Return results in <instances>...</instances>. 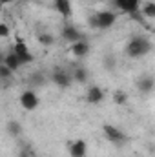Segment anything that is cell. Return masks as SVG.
Segmentation results:
<instances>
[{
    "mask_svg": "<svg viewBox=\"0 0 155 157\" xmlns=\"http://www.w3.org/2000/svg\"><path fill=\"white\" fill-rule=\"evenodd\" d=\"M20 157H33V152H29V150L26 148V150H22V152H20Z\"/></svg>",
    "mask_w": 155,
    "mask_h": 157,
    "instance_id": "obj_22",
    "label": "cell"
},
{
    "mask_svg": "<svg viewBox=\"0 0 155 157\" xmlns=\"http://www.w3.org/2000/svg\"><path fill=\"white\" fill-rule=\"evenodd\" d=\"M88 78H89L88 70H86V68H82V66H77V68L73 70V73H71V80H75V82H78V84L88 82Z\"/></svg>",
    "mask_w": 155,
    "mask_h": 157,
    "instance_id": "obj_14",
    "label": "cell"
},
{
    "mask_svg": "<svg viewBox=\"0 0 155 157\" xmlns=\"http://www.w3.org/2000/svg\"><path fill=\"white\" fill-rule=\"evenodd\" d=\"M102 132H104L106 139H108L110 143L117 144V146H120V144H124V143L128 141L126 133H124L122 130H119L117 126H113V124H104V126H102Z\"/></svg>",
    "mask_w": 155,
    "mask_h": 157,
    "instance_id": "obj_4",
    "label": "cell"
},
{
    "mask_svg": "<svg viewBox=\"0 0 155 157\" xmlns=\"http://www.w3.org/2000/svg\"><path fill=\"white\" fill-rule=\"evenodd\" d=\"M113 4L119 11H122L126 15H133L141 7V0H113Z\"/></svg>",
    "mask_w": 155,
    "mask_h": 157,
    "instance_id": "obj_6",
    "label": "cell"
},
{
    "mask_svg": "<svg viewBox=\"0 0 155 157\" xmlns=\"http://www.w3.org/2000/svg\"><path fill=\"white\" fill-rule=\"evenodd\" d=\"M9 35H11L9 26H7V24H4V22H0V39H7Z\"/></svg>",
    "mask_w": 155,
    "mask_h": 157,
    "instance_id": "obj_21",
    "label": "cell"
},
{
    "mask_svg": "<svg viewBox=\"0 0 155 157\" xmlns=\"http://www.w3.org/2000/svg\"><path fill=\"white\" fill-rule=\"evenodd\" d=\"M11 2H15V0H0V6H7V4H11Z\"/></svg>",
    "mask_w": 155,
    "mask_h": 157,
    "instance_id": "obj_23",
    "label": "cell"
},
{
    "mask_svg": "<svg viewBox=\"0 0 155 157\" xmlns=\"http://www.w3.org/2000/svg\"><path fill=\"white\" fill-rule=\"evenodd\" d=\"M17 57H18V60H20V64L24 66V64H31L33 60H35V57L29 53V48H28V44L24 42V40L20 39H17V44L13 46V49H11Z\"/></svg>",
    "mask_w": 155,
    "mask_h": 157,
    "instance_id": "obj_3",
    "label": "cell"
},
{
    "mask_svg": "<svg viewBox=\"0 0 155 157\" xmlns=\"http://www.w3.org/2000/svg\"><path fill=\"white\" fill-rule=\"evenodd\" d=\"M139 90H141V93H152L153 91V78L152 77H142L141 80H139Z\"/></svg>",
    "mask_w": 155,
    "mask_h": 157,
    "instance_id": "obj_16",
    "label": "cell"
},
{
    "mask_svg": "<svg viewBox=\"0 0 155 157\" xmlns=\"http://www.w3.org/2000/svg\"><path fill=\"white\" fill-rule=\"evenodd\" d=\"M39 42L42 46H53L55 44V37L53 35H49V33H39Z\"/></svg>",
    "mask_w": 155,
    "mask_h": 157,
    "instance_id": "obj_18",
    "label": "cell"
},
{
    "mask_svg": "<svg viewBox=\"0 0 155 157\" xmlns=\"http://www.w3.org/2000/svg\"><path fill=\"white\" fill-rule=\"evenodd\" d=\"M18 101H20V106H22L26 112H33V110H37L39 104H40L39 95H37L33 90H26V91H22Z\"/></svg>",
    "mask_w": 155,
    "mask_h": 157,
    "instance_id": "obj_5",
    "label": "cell"
},
{
    "mask_svg": "<svg viewBox=\"0 0 155 157\" xmlns=\"http://www.w3.org/2000/svg\"><path fill=\"white\" fill-rule=\"evenodd\" d=\"M89 44H88V40H77V42H73L71 44V48H70V51H71V55L73 57H77V59H82V57H86L88 53H89Z\"/></svg>",
    "mask_w": 155,
    "mask_h": 157,
    "instance_id": "obj_8",
    "label": "cell"
},
{
    "mask_svg": "<svg viewBox=\"0 0 155 157\" xmlns=\"http://www.w3.org/2000/svg\"><path fill=\"white\" fill-rule=\"evenodd\" d=\"M7 132H9L11 135L18 137V135H20V132H22V126H20V122H17V121H9V124H7Z\"/></svg>",
    "mask_w": 155,
    "mask_h": 157,
    "instance_id": "obj_17",
    "label": "cell"
},
{
    "mask_svg": "<svg viewBox=\"0 0 155 157\" xmlns=\"http://www.w3.org/2000/svg\"><path fill=\"white\" fill-rule=\"evenodd\" d=\"M53 7L64 17V18H70L71 13H73V7H71V0H53Z\"/></svg>",
    "mask_w": 155,
    "mask_h": 157,
    "instance_id": "obj_12",
    "label": "cell"
},
{
    "mask_svg": "<svg viewBox=\"0 0 155 157\" xmlns=\"http://www.w3.org/2000/svg\"><path fill=\"white\" fill-rule=\"evenodd\" d=\"M139 13L144 17V18H155V2H146V4H141L139 7Z\"/></svg>",
    "mask_w": 155,
    "mask_h": 157,
    "instance_id": "obj_15",
    "label": "cell"
},
{
    "mask_svg": "<svg viewBox=\"0 0 155 157\" xmlns=\"http://www.w3.org/2000/svg\"><path fill=\"white\" fill-rule=\"evenodd\" d=\"M115 20H117V13L112 11V9H102V11H97L89 17V24L95 29H108L115 24Z\"/></svg>",
    "mask_w": 155,
    "mask_h": 157,
    "instance_id": "obj_2",
    "label": "cell"
},
{
    "mask_svg": "<svg viewBox=\"0 0 155 157\" xmlns=\"http://www.w3.org/2000/svg\"><path fill=\"white\" fill-rule=\"evenodd\" d=\"M2 64H6L13 73H15V71H18V70H20V66H22V64H20V60H18V57H17L13 51H9V53H6V55H4Z\"/></svg>",
    "mask_w": 155,
    "mask_h": 157,
    "instance_id": "obj_13",
    "label": "cell"
},
{
    "mask_svg": "<svg viewBox=\"0 0 155 157\" xmlns=\"http://www.w3.org/2000/svg\"><path fill=\"white\" fill-rule=\"evenodd\" d=\"M62 39L73 44V42H77V40H82V33L78 31L73 24H66V26L62 28Z\"/></svg>",
    "mask_w": 155,
    "mask_h": 157,
    "instance_id": "obj_10",
    "label": "cell"
},
{
    "mask_svg": "<svg viewBox=\"0 0 155 157\" xmlns=\"http://www.w3.org/2000/svg\"><path fill=\"white\" fill-rule=\"evenodd\" d=\"M70 157H86L88 155V143L84 139H77L70 143Z\"/></svg>",
    "mask_w": 155,
    "mask_h": 157,
    "instance_id": "obj_7",
    "label": "cell"
},
{
    "mask_svg": "<svg viewBox=\"0 0 155 157\" xmlns=\"http://www.w3.org/2000/svg\"><path fill=\"white\" fill-rule=\"evenodd\" d=\"M13 77V71L6 66V64H2L0 62V78H4V80H9V78Z\"/></svg>",
    "mask_w": 155,
    "mask_h": 157,
    "instance_id": "obj_20",
    "label": "cell"
},
{
    "mask_svg": "<svg viewBox=\"0 0 155 157\" xmlns=\"http://www.w3.org/2000/svg\"><path fill=\"white\" fill-rule=\"evenodd\" d=\"M113 101H115V104L122 106V104L128 102V95H126L124 91H115V93H113Z\"/></svg>",
    "mask_w": 155,
    "mask_h": 157,
    "instance_id": "obj_19",
    "label": "cell"
},
{
    "mask_svg": "<svg viewBox=\"0 0 155 157\" xmlns=\"http://www.w3.org/2000/svg\"><path fill=\"white\" fill-rule=\"evenodd\" d=\"M102 99H104V90L100 86H91L86 93V101L89 104H99V102H102Z\"/></svg>",
    "mask_w": 155,
    "mask_h": 157,
    "instance_id": "obj_11",
    "label": "cell"
},
{
    "mask_svg": "<svg viewBox=\"0 0 155 157\" xmlns=\"http://www.w3.org/2000/svg\"><path fill=\"white\" fill-rule=\"evenodd\" d=\"M152 51V42L146 37H133L126 44V55L131 59H141Z\"/></svg>",
    "mask_w": 155,
    "mask_h": 157,
    "instance_id": "obj_1",
    "label": "cell"
},
{
    "mask_svg": "<svg viewBox=\"0 0 155 157\" xmlns=\"http://www.w3.org/2000/svg\"><path fill=\"white\" fill-rule=\"evenodd\" d=\"M51 80L59 86V88H68L73 80H71V73L64 71V70H57L53 75H51Z\"/></svg>",
    "mask_w": 155,
    "mask_h": 157,
    "instance_id": "obj_9",
    "label": "cell"
}]
</instances>
